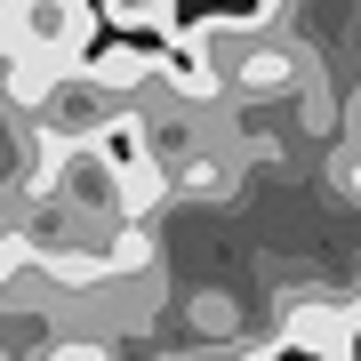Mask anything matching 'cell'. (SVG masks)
<instances>
[{
    "mask_svg": "<svg viewBox=\"0 0 361 361\" xmlns=\"http://www.w3.org/2000/svg\"><path fill=\"white\" fill-rule=\"evenodd\" d=\"M121 104H137V97H113V89H104V80H89V73H56L49 97H40L32 113H40V129H49V137H97Z\"/></svg>",
    "mask_w": 361,
    "mask_h": 361,
    "instance_id": "6da1fadb",
    "label": "cell"
},
{
    "mask_svg": "<svg viewBox=\"0 0 361 361\" xmlns=\"http://www.w3.org/2000/svg\"><path fill=\"white\" fill-rule=\"evenodd\" d=\"M297 80H305V56H297V49H249L241 65L225 73V89H233V97H257V104H265V97H289Z\"/></svg>",
    "mask_w": 361,
    "mask_h": 361,
    "instance_id": "7a4b0ae2",
    "label": "cell"
},
{
    "mask_svg": "<svg viewBox=\"0 0 361 361\" xmlns=\"http://www.w3.org/2000/svg\"><path fill=\"white\" fill-rule=\"evenodd\" d=\"M80 73H89V80H104V89H113V97H137L145 80L161 73V56H145V49H104L97 65H80Z\"/></svg>",
    "mask_w": 361,
    "mask_h": 361,
    "instance_id": "3957f363",
    "label": "cell"
},
{
    "mask_svg": "<svg viewBox=\"0 0 361 361\" xmlns=\"http://www.w3.org/2000/svg\"><path fill=\"white\" fill-rule=\"evenodd\" d=\"M97 16H113L121 32H177V0H97Z\"/></svg>",
    "mask_w": 361,
    "mask_h": 361,
    "instance_id": "277c9868",
    "label": "cell"
},
{
    "mask_svg": "<svg viewBox=\"0 0 361 361\" xmlns=\"http://www.w3.org/2000/svg\"><path fill=\"white\" fill-rule=\"evenodd\" d=\"M345 313H353V329H361V297H353V305H345Z\"/></svg>",
    "mask_w": 361,
    "mask_h": 361,
    "instance_id": "5b68a950",
    "label": "cell"
}]
</instances>
